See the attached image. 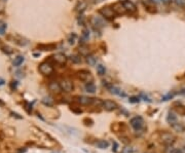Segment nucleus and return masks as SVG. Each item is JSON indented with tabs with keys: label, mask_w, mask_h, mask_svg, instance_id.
<instances>
[{
	"label": "nucleus",
	"mask_w": 185,
	"mask_h": 153,
	"mask_svg": "<svg viewBox=\"0 0 185 153\" xmlns=\"http://www.w3.org/2000/svg\"><path fill=\"white\" fill-rule=\"evenodd\" d=\"M99 13H100L102 17H105V19H109V20H112V19H114V17L117 15L115 13H114L113 8L109 7V6H104V7H102L101 9L99 10Z\"/></svg>",
	"instance_id": "1"
},
{
	"label": "nucleus",
	"mask_w": 185,
	"mask_h": 153,
	"mask_svg": "<svg viewBox=\"0 0 185 153\" xmlns=\"http://www.w3.org/2000/svg\"><path fill=\"white\" fill-rule=\"evenodd\" d=\"M130 124H131L132 127L135 130V131H140L141 128L143 127L144 125V120L143 118L141 117V116H136V117H134V118L131 119V121H130Z\"/></svg>",
	"instance_id": "2"
},
{
	"label": "nucleus",
	"mask_w": 185,
	"mask_h": 153,
	"mask_svg": "<svg viewBox=\"0 0 185 153\" xmlns=\"http://www.w3.org/2000/svg\"><path fill=\"white\" fill-rule=\"evenodd\" d=\"M38 70H39L40 73L43 75H50L54 73V67L46 62L41 63V64L39 65V67H38Z\"/></svg>",
	"instance_id": "3"
},
{
	"label": "nucleus",
	"mask_w": 185,
	"mask_h": 153,
	"mask_svg": "<svg viewBox=\"0 0 185 153\" xmlns=\"http://www.w3.org/2000/svg\"><path fill=\"white\" fill-rule=\"evenodd\" d=\"M161 142H163V144H165V146H171L175 143V137L173 136L171 133L163 132V133L161 134Z\"/></svg>",
	"instance_id": "4"
},
{
	"label": "nucleus",
	"mask_w": 185,
	"mask_h": 153,
	"mask_svg": "<svg viewBox=\"0 0 185 153\" xmlns=\"http://www.w3.org/2000/svg\"><path fill=\"white\" fill-rule=\"evenodd\" d=\"M77 77L84 82L93 81V75H91V72L87 71V70H80V71H78L77 72Z\"/></svg>",
	"instance_id": "5"
},
{
	"label": "nucleus",
	"mask_w": 185,
	"mask_h": 153,
	"mask_svg": "<svg viewBox=\"0 0 185 153\" xmlns=\"http://www.w3.org/2000/svg\"><path fill=\"white\" fill-rule=\"evenodd\" d=\"M60 85L62 87V91H66V93H70V91H73L74 87H73V83L71 82V80L67 78H64L62 79L61 81H60Z\"/></svg>",
	"instance_id": "6"
},
{
	"label": "nucleus",
	"mask_w": 185,
	"mask_h": 153,
	"mask_svg": "<svg viewBox=\"0 0 185 153\" xmlns=\"http://www.w3.org/2000/svg\"><path fill=\"white\" fill-rule=\"evenodd\" d=\"M102 106L103 108L106 110V111H113L115 109L118 108V105L116 104V102L114 101H111V100H106V101H104L103 104H102Z\"/></svg>",
	"instance_id": "7"
},
{
	"label": "nucleus",
	"mask_w": 185,
	"mask_h": 153,
	"mask_svg": "<svg viewBox=\"0 0 185 153\" xmlns=\"http://www.w3.org/2000/svg\"><path fill=\"white\" fill-rule=\"evenodd\" d=\"M94 100H95L94 98H89V97H85V96H80L76 98V101L80 105H84V106H89V105L94 104Z\"/></svg>",
	"instance_id": "8"
},
{
	"label": "nucleus",
	"mask_w": 185,
	"mask_h": 153,
	"mask_svg": "<svg viewBox=\"0 0 185 153\" xmlns=\"http://www.w3.org/2000/svg\"><path fill=\"white\" fill-rule=\"evenodd\" d=\"M91 25L94 26V27H97L98 29H100V28H103L104 26L106 25V23H105V21L102 19V17H91Z\"/></svg>",
	"instance_id": "9"
},
{
	"label": "nucleus",
	"mask_w": 185,
	"mask_h": 153,
	"mask_svg": "<svg viewBox=\"0 0 185 153\" xmlns=\"http://www.w3.org/2000/svg\"><path fill=\"white\" fill-rule=\"evenodd\" d=\"M112 8H113L114 13H116V15H124V13H126V8H124V6H123V4L121 2H116L113 4V6H112Z\"/></svg>",
	"instance_id": "10"
},
{
	"label": "nucleus",
	"mask_w": 185,
	"mask_h": 153,
	"mask_svg": "<svg viewBox=\"0 0 185 153\" xmlns=\"http://www.w3.org/2000/svg\"><path fill=\"white\" fill-rule=\"evenodd\" d=\"M52 59H54V62L59 65H65L67 62V57L64 54H62V52H58V54H56L54 57H52Z\"/></svg>",
	"instance_id": "11"
},
{
	"label": "nucleus",
	"mask_w": 185,
	"mask_h": 153,
	"mask_svg": "<svg viewBox=\"0 0 185 153\" xmlns=\"http://www.w3.org/2000/svg\"><path fill=\"white\" fill-rule=\"evenodd\" d=\"M123 6H124V8H126V10L128 11V13H134L137 11V7H136V5L134 4L132 1H130V0H124L122 2Z\"/></svg>",
	"instance_id": "12"
},
{
	"label": "nucleus",
	"mask_w": 185,
	"mask_h": 153,
	"mask_svg": "<svg viewBox=\"0 0 185 153\" xmlns=\"http://www.w3.org/2000/svg\"><path fill=\"white\" fill-rule=\"evenodd\" d=\"M48 89L49 91H52V93H56V94H59L62 91V87L60 85V82L57 81H50L48 84Z\"/></svg>",
	"instance_id": "13"
},
{
	"label": "nucleus",
	"mask_w": 185,
	"mask_h": 153,
	"mask_svg": "<svg viewBox=\"0 0 185 153\" xmlns=\"http://www.w3.org/2000/svg\"><path fill=\"white\" fill-rule=\"evenodd\" d=\"M174 110L177 114L181 116H185V106L182 105L181 103H176L174 104Z\"/></svg>",
	"instance_id": "14"
},
{
	"label": "nucleus",
	"mask_w": 185,
	"mask_h": 153,
	"mask_svg": "<svg viewBox=\"0 0 185 153\" xmlns=\"http://www.w3.org/2000/svg\"><path fill=\"white\" fill-rule=\"evenodd\" d=\"M171 126H172L173 130L175 132H177V133H183V132H185V125L183 123H181V122H178V121L172 123Z\"/></svg>",
	"instance_id": "15"
},
{
	"label": "nucleus",
	"mask_w": 185,
	"mask_h": 153,
	"mask_svg": "<svg viewBox=\"0 0 185 153\" xmlns=\"http://www.w3.org/2000/svg\"><path fill=\"white\" fill-rule=\"evenodd\" d=\"M96 146L99 149H106L109 147V142L106 140H99L96 143Z\"/></svg>",
	"instance_id": "16"
},
{
	"label": "nucleus",
	"mask_w": 185,
	"mask_h": 153,
	"mask_svg": "<svg viewBox=\"0 0 185 153\" xmlns=\"http://www.w3.org/2000/svg\"><path fill=\"white\" fill-rule=\"evenodd\" d=\"M167 121H168V123H170V124L176 122V121H177V115H176L174 112H169L168 115H167Z\"/></svg>",
	"instance_id": "17"
},
{
	"label": "nucleus",
	"mask_w": 185,
	"mask_h": 153,
	"mask_svg": "<svg viewBox=\"0 0 185 153\" xmlns=\"http://www.w3.org/2000/svg\"><path fill=\"white\" fill-rule=\"evenodd\" d=\"M84 87H85V91L87 93H91V94H94L95 91H96V85L93 82H87Z\"/></svg>",
	"instance_id": "18"
},
{
	"label": "nucleus",
	"mask_w": 185,
	"mask_h": 153,
	"mask_svg": "<svg viewBox=\"0 0 185 153\" xmlns=\"http://www.w3.org/2000/svg\"><path fill=\"white\" fill-rule=\"evenodd\" d=\"M25 61V58L23 57V56H17V58H15V60H13V66L15 67H19L21 66V65L23 64V62Z\"/></svg>",
	"instance_id": "19"
},
{
	"label": "nucleus",
	"mask_w": 185,
	"mask_h": 153,
	"mask_svg": "<svg viewBox=\"0 0 185 153\" xmlns=\"http://www.w3.org/2000/svg\"><path fill=\"white\" fill-rule=\"evenodd\" d=\"M42 104L47 107H52V105H54V100H52L50 97H45V98L42 99Z\"/></svg>",
	"instance_id": "20"
},
{
	"label": "nucleus",
	"mask_w": 185,
	"mask_h": 153,
	"mask_svg": "<svg viewBox=\"0 0 185 153\" xmlns=\"http://www.w3.org/2000/svg\"><path fill=\"white\" fill-rule=\"evenodd\" d=\"M86 63H87L89 66H95L97 63V60L93 54H89V56H86Z\"/></svg>",
	"instance_id": "21"
},
{
	"label": "nucleus",
	"mask_w": 185,
	"mask_h": 153,
	"mask_svg": "<svg viewBox=\"0 0 185 153\" xmlns=\"http://www.w3.org/2000/svg\"><path fill=\"white\" fill-rule=\"evenodd\" d=\"M109 91H110L111 94H114V95H119V96H124V94H123L122 91H120V89H118V87H109Z\"/></svg>",
	"instance_id": "22"
},
{
	"label": "nucleus",
	"mask_w": 185,
	"mask_h": 153,
	"mask_svg": "<svg viewBox=\"0 0 185 153\" xmlns=\"http://www.w3.org/2000/svg\"><path fill=\"white\" fill-rule=\"evenodd\" d=\"M70 60L74 64H80L81 63V58L79 57V56H76V54H72L71 57H70Z\"/></svg>",
	"instance_id": "23"
},
{
	"label": "nucleus",
	"mask_w": 185,
	"mask_h": 153,
	"mask_svg": "<svg viewBox=\"0 0 185 153\" xmlns=\"http://www.w3.org/2000/svg\"><path fill=\"white\" fill-rule=\"evenodd\" d=\"M54 47H56V45L54 44H44V45H38V48H41L42 50H54Z\"/></svg>",
	"instance_id": "24"
},
{
	"label": "nucleus",
	"mask_w": 185,
	"mask_h": 153,
	"mask_svg": "<svg viewBox=\"0 0 185 153\" xmlns=\"http://www.w3.org/2000/svg\"><path fill=\"white\" fill-rule=\"evenodd\" d=\"M89 31L87 29H84L81 34V40L83 42H85L86 40H89Z\"/></svg>",
	"instance_id": "25"
},
{
	"label": "nucleus",
	"mask_w": 185,
	"mask_h": 153,
	"mask_svg": "<svg viewBox=\"0 0 185 153\" xmlns=\"http://www.w3.org/2000/svg\"><path fill=\"white\" fill-rule=\"evenodd\" d=\"M86 2H80L78 3V5L76 6V10L78 11V13H82V11H84V9L86 8Z\"/></svg>",
	"instance_id": "26"
},
{
	"label": "nucleus",
	"mask_w": 185,
	"mask_h": 153,
	"mask_svg": "<svg viewBox=\"0 0 185 153\" xmlns=\"http://www.w3.org/2000/svg\"><path fill=\"white\" fill-rule=\"evenodd\" d=\"M97 72H98L99 75H105V73H106V69H105V67L103 66V65H99L98 67H97Z\"/></svg>",
	"instance_id": "27"
},
{
	"label": "nucleus",
	"mask_w": 185,
	"mask_h": 153,
	"mask_svg": "<svg viewBox=\"0 0 185 153\" xmlns=\"http://www.w3.org/2000/svg\"><path fill=\"white\" fill-rule=\"evenodd\" d=\"M6 31V24L2 21H0V35H3Z\"/></svg>",
	"instance_id": "28"
},
{
	"label": "nucleus",
	"mask_w": 185,
	"mask_h": 153,
	"mask_svg": "<svg viewBox=\"0 0 185 153\" xmlns=\"http://www.w3.org/2000/svg\"><path fill=\"white\" fill-rule=\"evenodd\" d=\"M79 52L81 54H83V56H89V50L86 48V47H84V46H81L80 48H79Z\"/></svg>",
	"instance_id": "29"
},
{
	"label": "nucleus",
	"mask_w": 185,
	"mask_h": 153,
	"mask_svg": "<svg viewBox=\"0 0 185 153\" xmlns=\"http://www.w3.org/2000/svg\"><path fill=\"white\" fill-rule=\"evenodd\" d=\"M121 153H134V149L132 148V147H128V146H126V147H124V148L122 149Z\"/></svg>",
	"instance_id": "30"
},
{
	"label": "nucleus",
	"mask_w": 185,
	"mask_h": 153,
	"mask_svg": "<svg viewBox=\"0 0 185 153\" xmlns=\"http://www.w3.org/2000/svg\"><path fill=\"white\" fill-rule=\"evenodd\" d=\"M75 39H76V35H75V34H71L69 36V38H68V41H69L70 44H74Z\"/></svg>",
	"instance_id": "31"
},
{
	"label": "nucleus",
	"mask_w": 185,
	"mask_h": 153,
	"mask_svg": "<svg viewBox=\"0 0 185 153\" xmlns=\"http://www.w3.org/2000/svg\"><path fill=\"white\" fill-rule=\"evenodd\" d=\"M175 3L178 5V6H180V7H185V0H174Z\"/></svg>",
	"instance_id": "32"
},
{
	"label": "nucleus",
	"mask_w": 185,
	"mask_h": 153,
	"mask_svg": "<svg viewBox=\"0 0 185 153\" xmlns=\"http://www.w3.org/2000/svg\"><path fill=\"white\" fill-rule=\"evenodd\" d=\"M130 102L131 103H137V102H139V98H137V97H132V98H130Z\"/></svg>",
	"instance_id": "33"
},
{
	"label": "nucleus",
	"mask_w": 185,
	"mask_h": 153,
	"mask_svg": "<svg viewBox=\"0 0 185 153\" xmlns=\"http://www.w3.org/2000/svg\"><path fill=\"white\" fill-rule=\"evenodd\" d=\"M10 50V48H9L8 46H3V47H2V50H3L4 52H7V54H11L12 50Z\"/></svg>",
	"instance_id": "34"
},
{
	"label": "nucleus",
	"mask_w": 185,
	"mask_h": 153,
	"mask_svg": "<svg viewBox=\"0 0 185 153\" xmlns=\"http://www.w3.org/2000/svg\"><path fill=\"white\" fill-rule=\"evenodd\" d=\"M171 98H173V94H169V95H167V96H165L163 98V101H168V100L171 99Z\"/></svg>",
	"instance_id": "35"
},
{
	"label": "nucleus",
	"mask_w": 185,
	"mask_h": 153,
	"mask_svg": "<svg viewBox=\"0 0 185 153\" xmlns=\"http://www.w3.org/2000/svg\"><path fill=\"white\" fill-rule=\"evenodd\" d=\"M71 110L72 111L74 112V113H77V114H80L81 113V110H80V109H75V108H71Z\"/></svg>",
	"instance_id": "36"
},
{
	"label": "nucleus",
	"mask_w": 185,
	"mask_h": 153,
	"mask_svg": "<svg viewBox=\"0 0 185 153\" xmlns=\"http://www.w3.org/2000/svg\"><path fill=\"white\" fill-rule=\"evenodd\" d=\"M171 153H183V151L181 149H173Z\"/></svg>",
	"instance_id": "37"
},
{
	"label": "nucleus",
	"mask_w": 185,
	"mask_h": 153,
	"mask_svg": "<svg viewBox=\"0 0 185 153\" xmlns=\"http://www.w3.org/2000/svg\"><path fill=\"white\" fill-rule=\"evenodd\" d=\"M103 0H91V3H94V4H97V3H100V2H102Z\"/></svg>",
	"instance_id": "38"
},
{
	"label": "nucleus",
	"mask_w": 185,
	"mask_h": 153,
	"mask_svg": "<svg viewBox=\"0 0 185 153\" xmlns=\"http://www.w3.org/2000/svg\"><path fill=\"white\" fill-rule=\"evenodd\" d=\"M117 147H118L117 143H115V142H114V148H112V150H113L114 152H116V151H117Z\"/></svg>",
	"instance_id": "39"
},
{
	"label": "nucleus",
	"mask_w": 185,
	"mask_h": 153,
	"mask_svg": "<svg viewBox=\"0 0 185 153\" xmlns=\"http://www.w3.org/2000/svg\"><path fill=\"white\" fill-rule=\"evenodd\" d=\"M180 93H181V94H183V95H185V89H183L182 91H180Z\"/></svg>",
	"instance_id": "40"
},
{
	"label": "nucleus",
	"mask_w": 185,
	"mask_h": 153,
	"mask_svg": "<svg viewBox=\"0 0 185 153\" xmlns=\"http://www.w3.org/2000/svg\"><path fill=\"white\" fill-rule=\"evenodd\" d=\"M40 54H34V57H39Z\"/></svg>",
	"instance_id": "41"
},
{
	"label": "nucleus",
	"mask_w": 185,
	"mask_h": 153,
	"mask_svg": "<svg viewBox=\"0 0 185 153\" xmlns=\"http://www.w3.org/2000/svg\"><path fill=\"white\" fill-rule=\"evenodd\" d=\"M0 105H3V102L2 101H0Z\"/></svg>",
	"instance_id": "42"
},
{
	"label": "nucleus",
	"mask_w": 185,
	"mask_h": 153,
	"mask_svg": "<svg viewBox=\"0 0 185 153\" xmlns=\"http://www.w3.org/2000/svg\"><path fill=\"white\" fill-rule=\"evenodd\" d=\"M146 153H152V152H146Z\"/></svg>",
	"instance_id": "43"
}]
</instances>
